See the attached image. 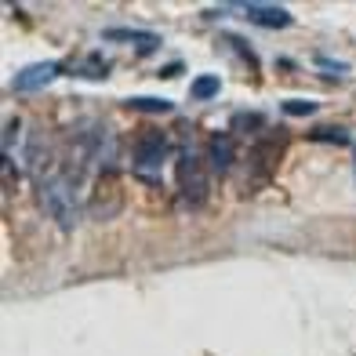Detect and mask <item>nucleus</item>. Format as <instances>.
I'll return each mask as SVG.
<instances>
[{"label": "nucleus", "instance_id": "nucleus-1", "mask_svg": "<svg viewBox=\"0 0 356 356\" xmlns=\"http://www.w3.org/2000/svg\"><path fill=\"white\" fill-rule=\"evenodd\" d=\"M175 182L186 207H204L207 197H211V164H207V156H200L197 149H186L178 156Z\"/></svg>", "mask_w": 356, "mask_h": 356}, {"label": "nucleus", "instance_id": "nucleus-2", "mask_svg": "<svg viewBox=\"0 0 356 356\" xmlns=\"http://www.w3.org/2000/svg\"><path fill=\"white\" fill-rule=\"evenodd\" d=\"M168 153H171V142H168L164 131H142L135 138V145H131V168H135V175H142V178L156 175L160 178V168H164Z\"/></svg>", "mask_w": 356, "mask_h": 356}, {"label": "nucleus", "instance_id": "nucleus-3", "mask_svg": "<svg viewBox=\"0 0 356 356\" xmlns=\"http://www.w3.org/2000/svg\"><path fill=\"white\" fill-rule=\"evenodd\" d=\"M37 193H40V204L47 207V215H51L62 229H73L76 200H73V186L66 182V178H44Z\"/></svg>", "mask_w": 356, "mask_h": 356}, {"label": "nucleus", "instance_id": "nucleus-4", "mask_svg": "<svg viewBox=\"0 0 356 356\" xmlns=\"http://www.w3.org/2000/svg\"><path fill=\"white\" fill-rule=\"evenodd\" d=\"M280 149H284V142L273 145V138H262V142H254V145H251V153L244 156L251 189H262V186L269 182V178H273V171H277V156H280Z\"/></svg>", "mask_w": 356, "mask_h": 356}, {"label": "nucleus", "instance_id": "nucleus-5", "mask_svg": "<svg viewBox=\"0 0 356 356\" xmlns=\"http://www.w3.org/2000/svg\"><path fill=\"white\" fill-rule=\"evenodd\" d=\"M58 73H62L58 62H37V66H26V70H19V73L11 76V91H19V95H26V91H40V88L51 84Z\"/></svg>", "mask_w": 356, "mask_h": 356}, {"label": "nucleus", "instance_id": "nucleus-6", "mask_svg": "<svg viewBox=\"0 0 356 356\" xmlns=\"http://www.w3.org/2000/svg\"><path fill=\"white\" fill-rule=\"evenodd\" d=\"M236 160V138L233 131H215L211 142H207V164H211L215 175H225Z\"/></svg>", "mask_w": 356, "mask_h": 356}, {"label": "nucleus", "instance_id": "nucleus-7", "mask_svg": "<svg viewBox=\"0 0 356 356\" xmlns=\"http://www.w3.org/2000/svg\"><path fill=\"white\" fill-rule=\"evenodd\" d=\"M244 15H248V22L262 26V29H287L291 22H295V15H291L284 4H248Z\"/></svg>", "mask_w": 356, "mask_h": 356}, {"label": "nucleus", "instance_id": "nucleus-8", "mask_svg": "<svg viewBox=\"0 0 356 356\" xmlns=\"http://www.w3.org/2000/svg\"><path fill=\"white\" fill-rule=\"evenodd\" d=\"M102 40H113V44H135L138 55H149L160 47V37L153 33H142V29H106Z\"/></svg>", "mask_w": 356, "mask_h": 356}, {"label": "nucleus", "instance_id": "nucleus-9", "mask_svg": "<svg viewBox=\"0 0 356 356\" xmlns=\"http://www.w3.org/2000/svg\"><path fill=\"white\" fill-rule=\"evenodd\" d=\"M218 91H222V80H218L215 73H204V76H193V84H189V99L207 102V99H215Z\"/></svg>", "mask_w": 356, "mask_h": 356}, {"label": "nucleus", "instance_id": "nucleus-10", "mask_svg": "<svg viewBox=\"0 0 356 356\" xmlns=\"http://www.w3.org/2000/svg\"><path fill=\"white\" fill-rule=\"evenodd\" d=\"M127 109H135V113H171L175 102L168 99H153V95H135V99H124Z\"/></svg>", "mask_w": 356, "mask_h": 356}, {"label": "nucleus", "instance_id": "nucleus-11", "mask_svg": "<svg viewBox=\"0 0 356 356\" xmlns=\"http://www.w3.org/2000/svg\"><path fill=\"white\" fill-rule=\"evenodd\" d=\"M313 142H331V145H349L353 135L346 131L342 124H327V127H316V131H309Z\"/></svg>", "mask_w": 356, "mask_h": 356}, {"label": "nucleus", "instance_id": "nucleus-12", "mask_svg": "<svg viewBox=\"0 0 356 356\" xmlns=\"http://www.w3.org/2000/svg\"><path fill=\"white\" fill-rule=\"evenodd\" d=\"M222 40H225V44H229V47H233V51H236L240 58H244V62H248V70H258V55L251 51V44H248L244 37H236V33H225Z\"/></svg>", "mask_w": 356, "mask_h": 356}, {"label": "nucleus", "instance_id": "nucleus-13", "mask_svg": "<svg viewBox=\"0 0 356 356\" xmlns=\"http://www.w3.org/2000/svg\"><path fill=\"white\" fill-rule=\"evenodd\" d=\"M262 124H266L262 113H236V117H233V127H236V131H258Z\"/></svg>", "mask_w": 356, "mask_h": 356}, {"label": "nucleus", "instance_id": "nucleus-14", "mask_svg": "<svg viewBox=\"0 0 356 356\" xmlns=\"http://www.w3.org/2000/svg\"><path fill=\"white\" fill-rule=\"evenodd\" d=\"M280 109L287 113V117H313V113H316V102H298V99H287Z\"/></svg>", "mask_w": 356, "mask_h": 356}, {"label": "nucleus", "instance_id": "nucleus-15", "mask_svg": "<svg viewBox=\"0 0 356 356\" xmlns=\"http://www.w3.org/2000/svg\"><path fill=\"white\" fill-rule=\"evenodd\" d=\"M80 76H106V58H88L84 62V70H80Z\"/></svg>", "mask_w": 356, "mask_h": 356}, {"label": "nucleus", "instance_id": "nucleus-16", "mask_svg": "<svg viewBox=\"0 0 356 356\" xmlns=\"http://www.w3.org/2000/svg\"><path fill=\"white\" fill-rule=\"evenodd\" d=\"M316 66H327V70H334V73H346V70H349L346 62H334V58H323V55H316Z\"/></svg>", "mask_w": 356, "mask_h": 356}]
</instances>
